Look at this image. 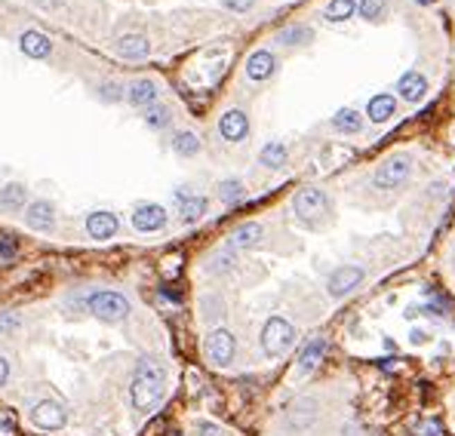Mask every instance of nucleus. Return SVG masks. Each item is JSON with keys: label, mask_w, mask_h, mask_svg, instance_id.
I'll list each match as a JSON object with an SVG mask.
<instances>
[{"label": "nucleus", "mask_w": 455, "mask_h": 436, "mask_svg": "<svg viewBox=\"0 0 455 436\" xmlns=\"http://www.w3.org/2000/svg\"><path fill=\"white\" fill-rule=\"evenodd\" d=\"M173 436H179V433H173Z\"/></svg>", "instance_id": "nucleus-40"}, {"label": "nucleus", "mask_w": 455, "mask_h": 436, "mask_svg": "<svg viewBox=\"0 0 455 436\" xmlns=\"http://www.w3.org/2000/svg\"><path fill=\"white\" fill-rule=\"evenodd\" d=\"M117 53L123 55V59H145V55L151 53V44H148L145 34H123V37L117 40Z\"/></svg>", "instance_id": "nucleus-17"}, {"label": "nucleus", "mask_w": 455, "mask_h": 436, "mask_svg": "<svg viewBox=\"0 0 455 436\" xmlns=\"http://www.w3.org/2000/svg\"><path fill=\"white\" fill-rule=\"evenodd\" d=\"M197 433H200V436H225L222 427H218V424H209V421H200V424H197Z\"/></svg>", "instance_id": "nucleus-36"}, {"label": "nucleus", "mask_w": 455, "mask_h": 436, "mask_svg": "<svg viewBox=\"0 0 455 436\" xmlns=\"http://www.w3.org/2000/svg\"><path fill=\"white\" fill-rule=\"evenodd\" d=\"M323 354H326V341H323V338L308 341V347L298 354V372H302V375L314 372V369L320 366V360H323Z\"/></svg>", "instance_id": "nucleus-21"}, {"label": "nucleus", "mask_w": 455, "mask_h": 436, "mask_svg": "<svg viewBox=\"0 0 455 436\" xmlns=\"http://www.w3.org/2000/svg\"><path fill=\"white\" fill-rule=\"evenodd\" d=\"M169 120H173V114H169V108H163V105H151L145 114V123L151 126V130H163V126H169Z\"/></svg>", "instance_id": "nucleus-30"}, {"label": "nucleus", "mask_w": 455, "mask_h": 436, "mask_svg": "<svg viewBox=\"0 0 455 436\" xmlns=\"http://www.w3.org/2000/svg\"><path fill=\"white\" fill-rule=\"evenodd\" d=\"M234 350H237V341H234V335L228 332V329L209 332V338H206V356H209L216 366H228V363L234 360Z\"/></svg>", "instance_id": "nucleus-8"}, {"label": "nucleus", "mask_w": 455, "mask_h": 436, "mask_svg": "<svg viewBox=\"0 0 455 436\" xmlns=\"http://www.w3.org/2000/svg\"><path fill=\"white\" fill-rule=\"evenodd\" d=\"M163 387H166V372H163L160 363L154 360H141L136 369V378H132V406L141 412L154 409V406L163 399Z\"/></svg>", "instance_id": "nucleus-1"}, {"label": "nucleus", "mask_w": 455, "mask_h": 436, "mask_svg": "<svg viewBox=\"0 0 455 436\" xmlns=\"http://www.w3.org/2000/svg\"><path fill=\"white\" fill-rule=\"evenodd\" d=\"M311 37H314V31H311L308 25H289L277 34V40H280L283 46H304V44H311Z\"/></svg>", "instance_id": "nucleus-24"}, {"label": "nucleus", "mask_w": 455, "mask_h": 436, "mask_svg": "<svg viewBox=\"0 0 455 436\" xmlns=\"http://www.w3.org/2000/svg\"><path fill=\"white\" fill-rule=\"evenodd\" d=\"M173 151L179 157H194L197 151H200V139H197L194 132H179L173 139Z\"/></svg>", "instance_id": "nucleus-27"}, {"label": "nucleus", "mask_w": 455, "mask_h": 436, "mask_svg": "<svg viewBox=\"0 0 455 436\" xmlns=\"http://www.w3.org/2000/svg\"><path fill=\"white\" fill-rule=\"evenodd\" d=\"M293 209L302 221H314L329 209V200H326V194L320 188H302L293 200Z\"/></svg>", "instance_id": "nucleus-6"}, {"label": "nucleus", "mask_w": 455, "mask_h": 436, "mask_svg": "<svg viewBox=\"0 0 455 436\" xmlns=\"http://www.w3.org/2000/svg\"><path fill=\"white\" fill-rule=\"evenodd\" d=\"M87 304L92 317H98L102 323H120L130 317V302L120 292H96V295H89Z\"/></svg>", "instance_id": "nucleus-3"}, {"label": "nucleus", "mask_w": 455, "mask_h": 436, "mask_svg": "<svg viewBox=\"0 0 455 436\" xmlns=\"http://www.w3.org/2000/svg\"><path fill=\"white\" fill-rule=\"evenodd\" d=\"M19 49H22L25 55H31V59H49L53 40H49L44 31H25L22 37H19Z\"/></svg>", "instance_id": "nucleus-14"}, {"label": "nucleus", "mask_w": 455, "mask_h": 436, "mask_svg": "<svg viewBox=\"0 0 455 436\" xmlns=\"http://www.w3.org/2000/svg\"><path fill=\"white\" fill-rule=\"evenodd\" d=\"M16 249H19V243L12 237H0V261H10L12 255H16Z\"/></svg>", "instance_id": "nucleus-33"}, {"label": "nucleus", "mask_w": 455, "mask_h": 436, "mask_svg": "<svg viewBox=\"0 0 455 436\" xmlns=\"http://www.w3.org/2000/svg\"><path fill=\"white\" fill-rule=\"evenodd\" d=\"M274 71H277V59H274L271 49H255L250 59H246V77L255 80V83L268 80Z\"/></svg>", "instance_id": "nucleus-12"}, {"label": "nucleus", "mask_w": 455, "mask_h": 436, "mask_svg": "<svg viewBox=\"0 0 455 436\" xmlns=\"http://www.w3.org/2000/svg\"><path fill=\"white\" fill-rule=\"evenodd\" d=\"M126 98H130L136 108H151L154 102H157V87H154V80H148V77H141L130 87L126 92Z\"/></svg>", "instance_id": "nucleus-19"}, {"label": "nucleus", "mask_w": 455, "mask_h": 436, "mask_svg": "<svg viewBox=\"0 0 455 436\" xmlns=\"http://www.w3.org/2000/svg\"><path fill=\"white\" fill-rule=\"evenodd\" d=\"M25 221L31 231H53L55 225V209L53 203H46V200H31L25 209Z\"/></svg>", "instance_id": "nucleus-11"}, {"label": "nucleus", "mask_w": 455, "mask_h": 436, "mask_svg": "<svg viewBox=\"0 0 455 436\" xmlns=\"http://www.w3.org/2000/svg\"><path fill=\"white\" fill-rule=\"evenodd\" d=\"M19 313H6V317H0V335H10V332H16L19 329Z\"/></svg>", "instance_id": "nucleus-34"}, {"label": "nucleus", "mask_w": 455, "mask_h": 436, "mask_svg": "<svg viewBox=\"0 0 455 436\" xmlns=\"http://www.w3.org/2000/svg\"><path fill=\"white\" fill-rule=\"evenodd\" d=\"M418 3H433V0H418Z\"/></svg>", "instance_id": "nucleus-39"}, {"label": "nucleus", "mask_w": 455, "mask_h": 436, "mask_svg": "<svg viewBox=\"0 0 455 436\" xmlns=\"http://www.w3.org/2000/svg\"><path fill=\"white\" fill-rule=\"evenodd\" d=\"M394 111H397V98L390 96V92H379V96H372L366 105V114L372 123H388V120L394 117Z\"/></svg>", "instance_id": "nucleus-16"}, {"label": "nucleus", "mask_w": 455, "mask_h": 436, "mask_svg": "<svg viewBox=\"0 0 455 436\" xmlns=\"http://www.w3.org/2000/svg\"><path fill=\"white\" fill-rule=\"evenodd\" d=\"M295 345V326L283 317H271L261 329V350L268 356H283Z\"/></svg>", "instance_id": "nucleus-2"}, {"label": "nucleus", "mask_w": 455, "mask_h": 436, "mask_svg": "<svg viewBox=\"0 0 455 436\" xmlns=\"http://www.w3.org/2000/svg\"><path fill=\"white\" fill-rule=\"evenodd\" d=\"M243 194H246V188H243V182H237V178H228V182L218 184V197H222V203H228V206L240 203Z\"/></svg>", "instance_id": "nucleus-28"}, {"label": "nucleus", "mask_w": 455, "mask_h": 436, "mask_svg": "<svg viewBox=\"0 0 455 436\" xmlns=\"http://www.w3.org/2000/svg\"><path fill=\"white\" fill-rule=\"evenodd\" d=\"M412 433H415V436H446L443 427H440L437 421H418V424L412 427Z\"/></svg>", "instance_id": "nucleus-32"}, {"label": "nucleus", "mask_w": 455, "mask_h": 436, "mask_svg": "<svg viewBox=\"0 0 455 436\" xmlns=\"http://www.w3.org/2000/svg\"><path fill=\"white\" fill-rule=\"evenodd\" d=\"M354 12H357V3H354V0H329L323 16H326V22H347Z\"/></svg>", "instance_id": "nucleus-26"}, {"label": "nucleus", "mask_w": 455, "mask_h": 436, "mask_svg": "<svg viewBox=\"0 0 455 436\" xmlns=\"http://www.w3.org/2000/svg\"><path fill=\"white\" fill-rule=\"evenodd\" d=\"M25 200H28V188L25 184H6L3 191H0V206L10 212L16 209H25Z\"/></svg>", "instance_id": "nucleus-25"}, {"label": "nucleus", "mask_w": 455, "mask_h": 436, "mask_svg": "<svg viewBox=\"0 0 455 436\" xmlns=\"http://www.w3.org/2000/svg\"><path fill=\"white\" fill-rule=\"evenodd\" d=\"M31 421L40 430H59V427H65L68 412H65V406L55 403V399H40L31 409Z\"/></svg>", "instance_id": "nucleus-7"}, {"label": "nucleus", "mask_w": 455, "mask_h": 436, "mask_svg": "<svg viewBox=\"0 0 455 436\" xmlns=\"http://www.w3.org/2000/svg\"><path fill=\"white\" fill-rule=\"evenodd\" d=\"M363 283V268H357V264H341L329 274V280H326V292H329L332 298H345L351 295L357 286Z\"/></svg>", "instance_id": "nucleus-5"}, {"label": "nucleus", "mask_w": 455, "mask_h": 436, "mask_svg": "<svg viewBox=\"0 0 455 436\" xmlns=\"http://www.w3.org/2000/svg\"><path fill=\"white\" fill-rule=\"evenodd\" d=\"M360 16L366 19V22H381L388 12V0H360Z\"/></svg>", "instance_id": "nucleus-29"}, {"label": "nucleus", "mask_w": 455, "mask_h": 436, "mask_svg": "<svg viewBox=\"0 0 455 436\" xmlns=\"http://www.w3.org/2000/svg\"><path fill=\"white\" fill-rule=\"evenodd\" d=\"M259 163L265 169H283V163H286V145H283V141H268L259 154Z\"/></svg>", "instance_id": "nucleus-23"}, {"label": "nucleus", "mask_w": 455, "mask_h": 436, "mask_svg": "<svg viewBox=\"0 0 455 436\" xmlns=\"http://www.w3.org/2000/svg\"><path fill=\"white\" fill-rule=\"evenodd\" d=\"M132 225H136V231L148 234V231H160L163 225H166V209L157 203H141L136 212H132Z\"/></svg>", "instance_id": "nucleus-10"}, {"label": "nucleus", "mask_w": 455, "mask_h": 436, "mask_svg": "<svg viewBox=\"0 0 455 436\" xmlns=\"http://www.w3.org/2000/svg\"><path fill=\"white\" fill-rule=\"evenodd\" d=\"M117 227V216H111V212H92L87 218V234L92 240H111Z\"/></svg>", "instance_id": "nucleus-15"}, {"label": "nucleus", "mask_w": 455, "mask_h": 436, "mask_svg": "<svg viewBox=\"0 0 455 436\" xmlns=\"http://www.w3.org/2000/svg\"><path fill=\"white\" fill-rule=\"evenodd\" d=\"M98 98H102V102H120V98H123V87H120V83H114V80H108V83H102V87H98Z\"/></svg>", "instance_id": "nucleus-31"}, {"label": "nucleus", "mask_w": 455, "mask_h": 436, "mask_svg": "<svg viewBox=\"0 0 455 436\" xmlns=\"http://www.w3.org/2000/svg\"><path fill=\"white\" fill-rule=\"evenodd\" d=\"M10 381V360L6 356H0V387Z\"/></svg>", "instance_id": "nucleus-37"}, {"label": "nucleus", "mask_w": 455, "mask_h": 436, "mask_svg": "<svg viewBox=\"0 0 455 436\" xmlns=\"http://www.w3.org/2000/svg\"><path fill=\"white\" fill-rule=\"evenodd\" d=\"M222 6H228V10H234V12H246L255 6V0H222Z\"/></svg>", "instance_id": "nucleus-35"}, {"label": "nucleus", "mask_w": 455, "mask_h": 436, "mask_svg": "<svg viewBox=\"0 0 455 436\" xmlns=\"http://www.w3.org/2000/svg\"><path fill=\"white\" fill-rule=\"evenodd\" d=\"M397 92H400L403 102H422L424 96H428V77L418 74V71H406V74L397 80Z\"/></svg>", "instance_id": "nucleus-13"}, {"label": "nucleus", "mask_w": 455, "mask_h": 436, "mask_svg": "<svg viewBox=\"0 0 455 436\" xmlns=\"http://www.w3.org/2000/svg\"><path fill=\"white\" fill-rule=\"evenodd\" d=\"M409 175H412V160L406 154H400V157H390V160H385L379 169H375L372 184L381 191H394V188H400Z\"/></svg>", "instance_id": "nucleus-4"}, {"label": "nucleus", "mask_w": 455, "mask_h": 436, "mask_svg": "<svg viewBox=\"0 0 455 436\" xmlns=\"http://www.w3.org/2000/svg\"><path fill=\"white\" fill-rule=\"evenodd\" d=\"M175 200H179V212H182V221H197V218H203V212H206V197L200 194H188V191H179L175 194Z\"/></svg>", "instance_id": "nucleus-18"}, {"label": "nucleus", "mask_w": 455, "mask_h": 436, "mask_svg": "<svg viewBox=\"0 0 455 436\" xmlns=\"http://www.w3.org/2000/svg\"><path fill=\"white\" fill-rule=\"evenodd\" d=\"M409 341H412V345H424V341H428V335H424L422 329H412V332H409Z\"/></svg>", "instance_id": "nucleus-38"}, {"label": "nucleus", "mask_w": 455, "mask_h": 436, "mask_svg": "<svg viewBox=\"0 0 455 436\" xmlns=\"http://www.w3.org/2000/svg\"><path fill=\"white\" fill-rule=\"evenodd\" d=\"M332 130L336 132H347V135H354V132H360L363 130V117H360L354 108H341L336 117H332Z\"/></svg>", "instance_id": "nucleus-22"}, {"label": "nucleus", "mask_w": 455, "mask_h": 436, "mask_svg": "<svg viewBox=\"0 0 455 436\" xmlns=\"http://www.w3.org/2000/svg\"><path fill=\"white\" fill-rule=\"evenodd\" d=\"M218 132H222L225 141H243L250 135V117L237 108L225 111L222 120H218Z\"/></svg>", "instance_id": "nucleus-9"}, {"label": "nucleus", "mask_w": 455, "mask_h": 436, "mask_svg": "<svg viewBox=\"0 0 455 436\" xmlns=\"http://www.w3.org/2000/svg\"><path fill=\"white\" fill-rule=\"evenodd\" d=\"M261 225L259 221H250V225H240L237 231L231 234V249H252L261 243Z\"/></svg>", "instance_id": "nucleus-20"}]
</instances>
